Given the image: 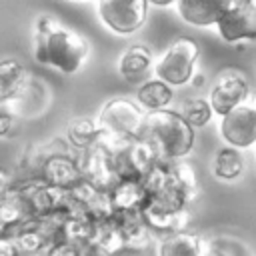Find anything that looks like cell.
Segmentation results:
<instances>
[{
  "mask_svg": "<svg viewBox=\"0 0 256 256\" xmlns=\"http://www.w3.org/2000/svg\"><path fill=\"white\" fill-rule=\"evenodd\" d=\"M34 60L42 66H52L62 74H76L90 52L82 34L60 26L52 16H40L34 32Z\"/></svg>",
  "mask_w": 256,
  "mask_h": 256,
  "instance_id": "cell-1",
  "label": "cell"
},
{
  "mask_svg": "<svg viewBox=\"0 0 256 256\" xmlns=\"http://www.w3.org/2000/svg\"><path fill=\"white\" fill-rule=\"evenodd\" d=\"M142 218L150 226V230H156V232H162V234H172V232L186 230L190 214H188L186 208L170 210V208H162V206L146 202L144 208H142Z\"/></svg>",
  "mask_w": 256,
  "mask_h": 256,
  "instance_id": "cell-16",
  "label": "cell"
},
{
  "mask_svg": "<svg viewBox=\"0 0 256 256\" xmlns=\"http://www.w3.org/2000/svg\"><path fill=\"white\" fill-rule=\"evenodd\" d=\"M22 190L32 216H44V214H56V212H66L72 206V196L70 190L52 186L44 182L42 178H34L30 182L18 184Z\"/></svg>",
  "mask_w": 256,
  "mask_h": 256,
  "instance_id": "cell-7",
  "label": "cell"
},
{
  "mask_svg": "<svg viewBox=\"0 0 256 256\" xmlns=\"http://www.w3.org/2000/svg\"><path fill=\"white\" fill-rule=\"evenodd\" d=\"M0 256H24L12 236H0Z\"/></svg>",
  "mask_w": 256,
  "mask_h": 256,
  "instance_id": "cell-26",
  "label": "cell"
},
{
  "mask_svg": "<svg viewBox=\"0 0 256 256\" xmlns=\"http://www.w3.org/2000/svg\"><path fill=\"white\" fill-rule=\"evenodd\" d=\"M98 136H100V126H98V120L96 118H90V116H80V118H74L68 128H66V138L68 142L78 148V150H84V148H90L98 142Z\"/></svg>",
  "mask_w": 256,
  "mask_h": 256,
  "instance_id": "cell-22",
  "label": "cell"
},
{
  "mask_svg": "<svg viewBox=\"0 0 256 256\" xmlns=\"http://www.w3.org/2000/svg\"><path fill=\"white\" fill-rule=\"evenodd\" d=\"M30 216V206L18 184H14V188L0 198V236H10Z\"/></svg>",
  "mask_w": 256,
  "mask_h": 256,
  "instance_id": "cell-15",
  "label": "cell"
},
{
  "mask_svg": "<svg viewBox=\"0 0 256 256\" xmlns=\"http://www.w3.org/2000/svg\"><path fill=\"white\" fill-rule=\"evenodd\" d=\"M248 2L254 0H178L176 10L186 24L196 28H208V26H216V22L226 10Z\"/></svg>",
  "mask_w": 256,
  "mask_h": 256,
  "instance_id": "cell-11",
  "label": "cell"
},
{
  "mask_svg": "<svg viewBox=\"0 0 256 256\" xmlns=\"http://www.w3.org/2000/svg\"><path fill=\"white\" fill-rule=\"evenodd\" d=\"M220 136L228 146H234L238 150L256 144V108L250 100L222 116Z\"/></svg>",
  "mask_w": 256,
  "mask_h": 256,
  "instance_id": "cell-8",
  "label": "cell"
},
{
  "mask_svg": "<svg viewBox=\"0 0 256 256\" xmlns=\"http://www.w3.org/2000/svg\"><path fill=\"white\" fill-rule=\"evenodd\" d=\"M214 28L218 36L228 44L256 42V2L226 10Z\"/></svg>",
  "mask_w": 256,
  "mask_h": 256,
  "instance_id": "cell-9",
  "label": "cell"
},
{
  "mask_svg": "<svg viewBox=\"0 0 256 256\" xmlns=\"http://www.w3.org/2000/svg\"><path fill=\"white\" fill-rule=\"evenodd\" d=\"M174 98V92H172V86L166 84L164 80L160 78H150L146 80L138 92H136V102L146 110V112H152V110H162V108H168V104L172 102Z\"/></svg>",
  "mask_w": 256,
  "mask_h": 256,
  "instance_id": "cell-20",
  "label": "cell"
},
{
  "mask_svg": "<svg viewBox=\"0 0 256 256\" xmlns=\"http://www.w3.org/2000/svg\"><path fill=\"white\" fill-rule=\"evenodd\" d=\"M26 84V70L18 60H0V104L14 100Z\"/></svg>",
  "mask_w": 256,
  "mask_h": 256,
  "instance_id": "cell-21",
  "label": "cell"
},
{
  "mask_svg": "<svg viewBox=\"0 0 256 256\" xmlns=\"http://www.w3.org/2000/svg\"><path fill=\"white\" fill-rule=\"evenodd\" d=\"M88 246L94 248V250H100L104 254H112V256H118L120 252H126L124 232H122L116 216L96 224L94 238H92V242Z\"/></svg>",
  "mask_w": 256,
  "mask_h": 256,
  "instance_id": "cell-19",
  "label": "cell"
},
{
  "mask_svg": "<svg viewBox=\"0 0 256 256\" xmlns=\"http://www.w3.org/2000/svg\"><path fill=\"white\" fill-rule=\"evenodd\" d=\"M12 128H14V118H12V114L6 112V110H0V138L8 136V134L12 132Z\"/></svg>",
  "mask_w": 256,
  "mask_h": 256,
  "instance_id": "cell-27",
  "label": "cell"
},
{
  "mask_svg": "<svg viewBox=\"0 0 256 256\" xmlns=\"http://www.w3.org/2000/svg\"><path fill=\"white\" fill-rule=\"evenodd\" d=\"M244 170V160L238 148L234 146H224L214 154L212 160V174L220 180H236Z\"/></svg>",
  "mask_w": 256,
  "mask_h": 256,
  "instance_id": "cell-23",
  "label": "cell"
},
{
  "mask_svg": "<svg viewBox=\"0 0 256 256\" xmlns=\"http://www.w3.org/2000/svg\"><path fill=\"white\" fill-rule=\"evenodd\" d=\"M40 178L52 186L70 190L82 180V170L78 158H72L64 152L48 154L40 160Z\"/></svg>",
  "mask_w": 256,
  "mask_h": 256,
  "instance_id": "cell-13",
  "label": "cell"
},
{
  "mask_svg": "<svg viewBox=\"0 0 256 256\" xmlns=\"http://www.w3.org/2000/svg\"><path fill=\"white\" fill-rule=\"evenodd\" d=\"M70 196H72L74 204L80 206L96 224L104 222V220H108L116 214L110 190L98 188V186H94L92 182H88L84 178L74 188H70Z\"/></svg>",
  "mask_w": 256,
  "mask_h": 256,
  "instance_id": "cell-12",
  "label": "cell"
},
{
  "mask_svg": "<svg viewBox=\"0 0 256 256\" xmlns=\"http://www.w3.org/2000/svg\"><path fill=\"white\" fill-rule=\"evenodd\" d=\"M248 98H250L248 82H246L244 74L234 70V68L220 72L214 80V86L210 88V94H208L212 110L220 118L224 114H228L230 110H234L236 106L244 104Z\"/></svg>",
  "mask_w": 256,
  "mask_h": 256,
  "instance_id": "cell-6",
  "label": "cell"
},
{
  "mask_svg": "<svg viewBox=\"0 0 256 256\" xmlns=\"http://www.w3.org/2000/svg\"><path fill=\"white\" fill-rule=\"evenodd\" d=\"M110 196L116 212H142L148 200V188L144 178H120L112 186Z\"/></svg>",
  "mask_w": 256,
  "mask_h": 256,
  "instance_id": "cell-14",
  "label": "cell"
},
{
  "mask_svg": "<svg viewBox=\"0 0 256 256\" xmlns=\"http://www.w3.org/2000/svg\"><path fill=\"white\" fill-rule=\"evenodd\" d=\"M254 2H256V0H254Z\"/></svg>",
  "mask_w": 256,
  "mask_h": 256,
  "instance_id": "cell-34",
  "label": "cell"
},
{
  "mask_svg": "<svg viewBox=\"0 0 256 256\" xmlns=\"http://www.w3.org/2000/svg\"><path fill=\"white\" fill-rule=\"evenodd\" d=\"M200 56V46L194 38H176L162 56L154 62V76L170 86H184L192 80L196 72V62Z\"/></svg>",
  "mask_w": 256,
  "mask_h": 256,
  "instance_id": "cell-3",
  "label": "cell"
},
{
  "mask_svg": "<svg viewBox=\"0 0 256 256\" xmlns=\"http://www.w3.org/2000/svg\"><path fill=\"white\" fill-rule=\"evenodd\" d=\"M100 132L120 136V138H138L144 128L146 112L138 102L128 98H110L96 116Z\"/></svg>",
  "mask_w": 256,
  "mask_h": 256,
  "instance_id": "cell-4",
  "label": "cell"
},
{
  "mask_svg": "<svg viewBox=\"0 0 256 256\" xmlns=\"http://www.w3.org/2000/svg\"><path fill=\"white\" fill-rule=\"evenodd\" d=\"M248 100H250V102H252V106H254V108H256V92H252V94H250V98H248Z\"/></svg>",
  "mask_w": 256,
  "mask_h": 256,
  "instance_id": "cell-33",
  "label": "cell"
},
{
  "mask_svg": "<svg viewBox=\"0 0 256 256\" xmlns=\"http://www.w3.org/2000/svg\"><path fill=\"white\" fill-rule=\"evenodd\" d=\"M180 114L194 126V128H202L210 122L214 110H212V104L210 100L206 98H188L182 102L180 106Z\"/></svg>",
  "mask_w": 256,
  "mask_h": 256,
  "instance_id": "cell-24",
  "label": "cell"
},
{
  "mask_svg": "<svg viewBox=\"0 0 256 256\" xmlns=\"http://www.w3.org/2000/svg\"><path fill=\"white\" fill-rule=\"evenodd\" d=\"M86 256H112V254H104V252L94 250V248H90V246H88V254H86Z\"/></svg>",
  "mask_w": 256,
  "mask_h": 256,
  "instance_id": "cell-32",
  "label": "cell"
},
{
  "mask_svg": "<svg viewBox=\"0 0 256 256\" xmlns=\"http://www.w3.org/2000/svg\"><path fill=\"white\" fill-rule=\"evenodd\" d=\"M88 246H78L72 242H54L42 256H86Z\"/></svg>",
  "mask_w": 256,
  "mask_h": 256,
  "instance_id": "cell-25",
  "label": "cell"
},
{
  "mask_svg": "<svg viewBox=\"0 0 256 256\" xmlns=\"http://www.w3.org/2000/svg\"><path fill=\"white\" fill-rule=\"evenodd\" d=\"M178 0H148V4L158 6V8H168V6H176Z\"/></svg>",
  "mask_w": 256,
  "mask_h": 256,
  "instance_id": "cell-29",
  "label": "cell"
},
{
  "mask_svg": "<svg viewBox=\"0 0 256 256\" xmlns=\"http://www.w3.org/2000/svg\"><path fill=\"white\" fill-rule=\"evenodd\" d=\"M148 140L160 160H182L194 148V126L180 114L168 108L146 112L144 128L140 134Z\"/></svg>",
  "mask_w": 256,
  "mask_h": 256,
  "instance_id": "cell-2",
  "label": "cell"
},
{
  "mask_svg": "<svg viewBox=\"0 0 256 256\" xmlns=\"http://www.w3.org/2000/svg\"><path fill=\"white\" fill-rule=\"evenodd\" d=\"M206 244L204 240L188 230L164 234L158 244V256H202Z\"/></svg>",
  "mask_w": 256,
  "mask_h": 256,
  "instance_id": "cell-18",
  "label": "cell"
},
{
  "mask_svg": "<svg viewBox=\"0 0 256 256\" xmlns=\"http://www.w3.org/2000/svg\"><path fill=\"white\" fill-rule=\"evenodd\" d=\"M150 70H154L152 52L142 44H134L126 48L118 58V72L126 80H132V82L142 80Z\"/></svg>",
  "mask_w": 256,
  "mask_h": 256,
  "instance_id": "cell-17",
  "label": "cell"
},
{
  "mask_svg": "<svg viewBox=\"0 0 256 256\" xmlns=\"http://www.w3.org/2000/svg\"><path fill=\"white\" fill-rule=\"evenodd\" d=\"M14 180H12V176L4 170V168H0V198H4L12 188H14Z\"/></svg>",
  "mask_w": 256,
  "mask_h": 256,
  "instance_id": "cell-28",
  "label": "cell"
},
{
  "mask_svg": "<svg viewBox=\"0 0 256 256\" xmlns=\"http://www.w3.org/2000/svg\"><path fill=\"white\" fill-rule=\"evenodd\" d=\"M202 256H228V254H224L222 250H218V248H214V246H206L204 252H202Z\"/></svg>",
  "mask_w": 256,
  "mask_h": 256,
  "instance_id": "cell-30",
  "label": "cell"
},
{
  "mask_svg": "<svg viewBox=\"0 0 256 256\" xmlns=\"http://www.w3.org/2000/svg\"><path fill=\"white\" fill-rule=\"evenodd\" d=\"M100 22L116 34H132L140 30L148 16V0H98Z\"/></svg>",
  "mask_w": 256,
  "mask_h": 256,
  "instance_id": "cell-5",
  "label": "cell"
},
{
  "mask_svg": "<svg viewBox=\"0 0 256 256\" xmlns=\"http://www.w3.org/2000/svg\"><path fill=\"white\" fill-rule=\"evenodd\" d=\"M78 152H80L78 164L82 170V178L92 182L98 188L112 190V186L120 180L116 166H114V160H112V154H108L98 142L94 146L78 150Z\"/></svg>",
  "mask_w": 256,
  "mask_h": 256,
  "instance_id": "cell-10",
  "label": "cell"
},
{
  "mask_svg": "<svg viewBox=\"0 0 256 256\" xmlns=\"http://www.w3.org/2000/svg\"><path fill=\"white\" fill-rule=\"evenodd\" d=\"M190 82L198 88V86H202V84H204V76H202V74H198V72H194V76H192V80H190Z\"/></svg>",
  "mask_w": 256,
  "mask_h": 256,
  "instance_id": "cell-31",
  "label": "cell"
}]
</instances>
